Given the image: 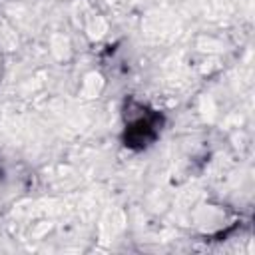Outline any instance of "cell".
Masks as SVG:
<instances>
[{
    "instance_id": "1",
    "label": "cell",
    "mask_w": 255,
    "mask_h": 255,
    "mask_svg": "<svg viewBox=\"0 0 255 255\" xmlns=\"http://www.w3.org/2000/svg\"><path fill=\"white\" fill-rule=\"evenodd\" d=\"M159 116L147 112L139 106V114L126 124V145L129 147H145L157 133Z\"/></svg>"
}]
</instances>
